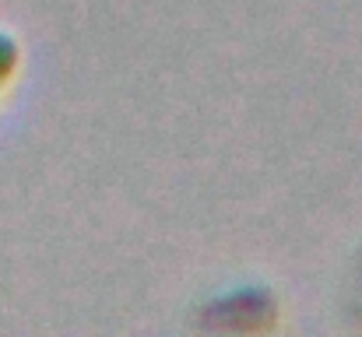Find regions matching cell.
I'll return each instance as SVG.
<instances>
[{
  "label": "cell",
  "instance_id": "cell-1",
  "mask_svg": "<svg viewBox=\"0 0 362 337\" xmlns=\"http://www.w3.org/2000/svg\"><path fill=\"white\" fill-rule=\"evenodd\" d=\"M201 324L208 331H233V334H257L278 324V295L264 281H236L215 292L201 306Z\"/></svg>",
  "mask_w": 362,
  "mask_h": 337
},
{
  "label": "cell",
  "instance_id": "cell-2",
  "mask_svg": "<svg viewBox=\"0 0 362 337\" xmlns=\"http://www.w3.org/2000/svg\"><path fill=\"white\" fill-rule=\"evenodd\" d=\"M21 60H25V49H21L18 35L0 25V99H4V92L14 85V78H18V71H21Z\"/></svg>",
  "mask_w": 362,
  "mask_h": 337
}]
</instances>
